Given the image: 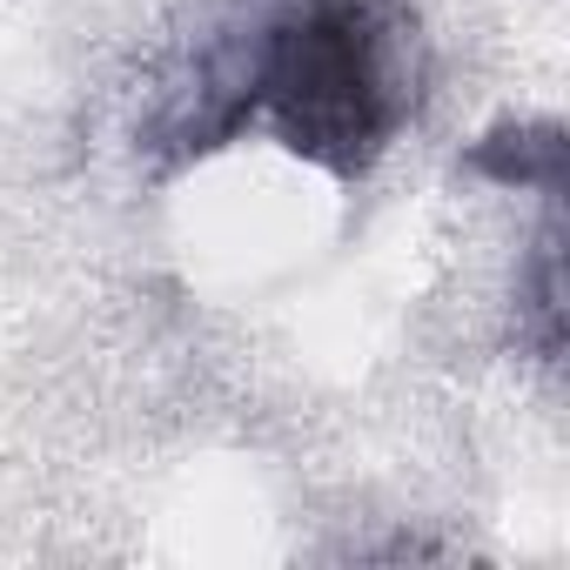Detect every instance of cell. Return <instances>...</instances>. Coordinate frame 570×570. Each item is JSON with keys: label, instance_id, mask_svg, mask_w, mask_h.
<instances>
[{"label": "cell", "instance_id": "cell-1", "mask_svg": "<svg viewBox=\"0 0 570 570\" xmlns=\"http://www.w3.org/2000/svg\"><path fill=\"white\" fill-rule=\"evenodd\" d=\"M416 28L390 0H289L248 35V108L330 175H370L416 108Z\"/></svg>", "mask_w": 570, "mask_h": 570}, {"label": "cell", "instance_id": "cell-3", "mask_svg": "<svg viewBox=\"0 0 570 570\" xmlns=\"http://www.w3.org/2000/svg\"><path fill=\"white\" fill-rule=\"evenodd\" d=\"M523 323H530V343H537V356H557V350H563V282H557V235H543V242H537L530 289H523Z\"/></svg>", "mask_w": 570, "mask_h": 570}, {"label": "cell", "instance_id": "cell-2", "mask_svg": "<svg viewBox=\"0 0 570 570\" xmlns=\"http://www.w3.org/2000/svg\"><path fill=\"white\" fill-rule=\"evenodd\" d=\"M470 168L503 181V188L557 195L563 188V128L557 121H503L470 148Z\"/></svg>", "mask_w": 570, "mask_h": 570}]
</instances>
